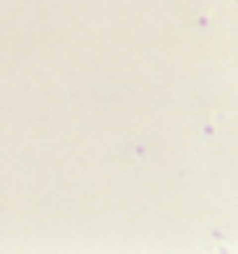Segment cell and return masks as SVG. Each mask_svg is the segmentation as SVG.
Here are the masks:
<instances>
[]
</instances>
